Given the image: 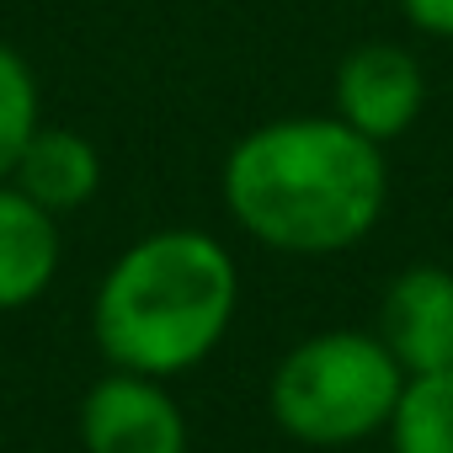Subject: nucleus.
<instances>
[{
    "instance_id": "9",
    "label": "nucleus",
    "mask_w": 453,
    "mask_h": 453,
    "mask_svg": "<svg viewBox=\"0 0 453 453\" xmlns=\"http://www.w3.org/2000/svg\"><path fill=\"white\" fill-rule=\"evenodd\" d=\"M395 453H453V368L416 373L389 416Z\"/></svg>"
},
{
    "instance_id": "1",
    "label": "nucleus",
    "mask_w": 453,
    "mask_h": 453,
    "mask_svg": "<svg viewBox=\"0 0 453 453\" xmlns=\"http://www.w3.org/2000/svg\"><path fill=\"white\" fill-rule=\"evenodd\" d=\"M219 192L251 241L288 257H336L379 224L389 165L384 144L342 118H278L230 144Z\"/></svg>"
},
{
    "instance_id": "6",
    "label": "nucleus",
    "mask_w": 453,
    "mask_h": 453,
    "mask_svg": "<svg viewBox=\"0 0 453 453\" xmlns=\"http://www.w3.org/2000/svg\"><path fill=\"white\" fill-rule=\"evenodd\" d=\"M373 336L389 347V357L405 368V379L453 368V273L432 267V262L395 273L379 299Z\"/></svg>"
},
{
    "instance_id": "11",
    "label": "nucleus",
    "mask_w": 453,
    "mask_h": 453,
    "mask_svg": "<svg viewBox=\"0 0 453 453\" xmlns=\"http://www.w3.org/2000/svg\"><path fill=\"white\" fill-rule=\"evenodd\" d=\"M400 12L411 17L416 33L448 38V43H453V0H400Z\"/></svg>"
},
{
    "instance_id": "8",
    "label": "nucleus",
    "mask_w": 453,
    "mask_h": 453,
    "mask_svg": "<svg viewBox=\"0 0 453 453\" xmlns=\"http://www.w3.org/2000/svg\"><path fill=\"white\" fill-rule=\"evenodd\" d=\"M12 187H22L49 213H75L102 187V155H96V144L86 134H75V128H43L38 123V134L17 155Z\"/></svg>"
},
{
    "instance_id": "7",
    "label": "nucleus",
    "mask_w": 453,
    "mask_h": 453,
    "mask_svg": "<svg viewBox=\"0 0 453 453\" xmlns=\"http://www.w3.org/2000/svg\"><path fill=\"white\" fill-rule=\"evenodd\" d=\"M59 273V213L0 181V310H27Z\"/></svg>"
},
{
    "instance_id": "10",
    "label": "nucleus",
    "mask_w": 453,
    "mask_h": 453,
    "mask_svg": "<svg viewBox=\"0 0 453 453\" xmlns=\"http://www.w3.org/2000/svg\"><path fill=\"white\" fill-rule=\"evenodd\" d=\"M33 134H38V75L12 43H0V181H12L17 155L27 150Z\"/></svg>"
},
{
    "instance_id": "4",
    "label": "nucleus",
    "mask_w": 453,
    "mask_h": 453,
    "mask_svg": "<svg viewBox=\"0 0 453 453\" xmlns=\"http://www.w3.org/2000/svg\"><path fill=\"white\" fill-rule=\"evenodd\" d=\"M81 448L86 453H187V421L160 379L112 368L81 400Z\"/></svg>"
},
{
    "instance_id": "5",
    "label": "nucleus",
    "mask_w": 453,
    "mask_h": 453,
    "mask_svg": "<svg viewBox=\"0 0 453 453\" xmlns=\"http://www.w3.org/2000/svg\"><path fill=\"white\" fill-rule=\"evenodd\" d=\"M426 102V81L411 49L400 43H357L336 65V118L368 134L373 144L400 139Z\"/></svg>"
},
{
    "instance_id": "2",
    "label": "nucleus",
    "mask_w": 453,
    "mask_h": 453,
    "mask_svg": "<svg viewBox=\"0 0 453 453\" xmlns=\"http://www.w3.org/2000/svg\"><path fill=\"white\" fill-rule=\"evenodd\" d=\"M235 310L241 273L230 251L203 230H155L107 267L91 336L112 368L171 379L224 342Z\"/></svg>"
},
{
    "instance_id": "3",
    "label": "nucleus",
    "mask_w": 453,
    "mask_h": 453,
    "mask_svg": "<svg viewBox=\"0 0 453 453\" xmlns=\"http://www.w3.org/2000/svg\"><path fill=\"white\" fill-rule=\"evenodd\" d=\"M405 368L368 331H320L304 336L267 384L273 421L310 448H352L373 432H389L400 405Z\"/></svg>"
}]
</instances>
